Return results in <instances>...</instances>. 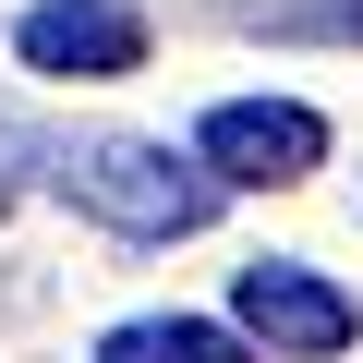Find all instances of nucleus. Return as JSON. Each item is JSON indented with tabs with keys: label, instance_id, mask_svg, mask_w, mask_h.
Wrapping results in <instances>:
<instances>
[{
	"label": "nucleus",
	"instance_id": "nucleus-5",
	"mask_svg": "<svg viewBox=\"0 0 363 363\" xmlns=\"http://www.w3.org/2000/svg\"><path fill=\"white\" fill-rule=\"evenodd\" d=\"M97 363H255L218 315H121L97 339Z\"/></svg>",
	"mask_w": 363,
	"mask_h": 363
},
{
	"label": "nucleus",
	"instance_id": "nucleus-7",
	"mask_svg": "<svg viewBox=\"0 0 363 363\" xmlns=\"http://www.w3.org/2000/svg\"><path fill=\"white\" fill-rule=\"evenodd\" d=\"M13 169H49V145H37L13 109H0V206H13Z\"/></svg>",
	"mask_w": 363,
	"mask_h": 363
},
{
	"label": "nucleus",
	"instance_id": "nucleus-3",
	"mask_svg": "<svg viewBox=\"0 0 363 363\" xmlns=\"http://www.w3.org/2000/svg\"><path fill=\"white\" fill-rule=\"evenodd\" d=\"M194 157L230 182V194H291V182L327 169V121L303 97H218L194 121Z\"/></svg>",
	"mask_w": 363,
	"mask_h": 363
},
{
	"label": "nucleus",
	"instance_id": "nucleus-4",
	"mask_svg": "<svg viewBox=\"0 0 363 363\" xmlns=\"http://www.w3.org/2000/svg\"><path fill=\"white\" fill-rule=\"evenodd\" d=\"M13 61L49 85H121V73H145V13L133 0H25Z\"/></svg>",
	"mask_w": 363,
	"mask_h": 363
},
{
	"label": "nucleus",
	"instance_id": "nucleus-6",
	"mask_svg": "<svg viewBox=\"0 0 363 363\" xmlns=\"http://www.w3.org/2000/svg\"><path fill=\"white\" fill-rule=\"evenodd\" d=\"M218 25H242V37H339V49H363V0H218Z\"/></svg>",
	"mask_w": 363,
	"mask_h": 363
},
{
	"label": "nucleus",
	"instance_id": "nucleus-1",
	"mask_svg": "<svg viewBox=\"0 0 363 363\" xmlns=\"http://www.w3.org/2000/svg\"><path fill=\"white\" fill-rule=\"evenodd\" d=\"M49 194L85 206V218L121 230V242H194L230 182H218L206 157H169L157 133H61V145H49Z\"/></svg>",
	"mask_w": 363,
	"mask_h": 363
},
{
	"label": "nucleus",
	"instance_id": "nucleus-2",
	"mask_svg": "<svg viewBox=\"0 0 363 363\" xmlns=\"http://www.w3.org/2000/svg\"><path fill=\"white\" fill-rule=\"evenodd\" d=\"M230 327L267 363H339L363 339V303L339 279H315L303 255H255V267H230Z\"/></svg>",
	"mask_w": 363,
	"mask_h": 363
}]
</instances>
